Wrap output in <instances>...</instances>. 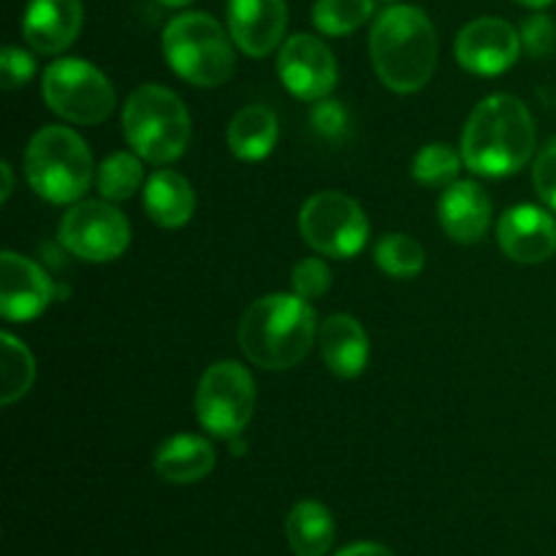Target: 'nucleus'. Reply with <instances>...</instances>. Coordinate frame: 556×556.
Returning a JSON list of instances; mask_svg holds the SVG:
<instances>
[{"label":"nucleus","instance_id":"nucleus-1","mask_svg":"<svg viewBox=\"0 0 556 556\" xmlns=\"http://www.w3.org/2000/svg\"><path fill=\"white\" fill-rule=\"evenodd\" d=\"M535 152V119L508 92L489 96L472 109L462 134V161L481 177H510Z\"/></svg>","mask_w":556,"mask_h":556},{"label":"nucleus","instance_id":"nucleus-2","mask_svg":"<svg viewBox=\"0 0 556 556\" xmlns=\"http://www.w3.org/2000/svg\"><path fill=\"white\" fill-rule=\"evenodd\" d=\"M369 54L389 90L416 92L438 68V33L418 5H391L375 20Z\"/></svg>","mask_w":556,"mask_h":556},{"label":"nucleus","instance_id":"nucleus-3","mask_svg":"<svg viewBox=\"0 0 556 556\" xmlns=\"http://www.w3.org/2000/svg\"><path fill=\"white\" fill-rule=\"evenodd\" d=\"M315 309L299 293H271L248 307L239 320L244 356L264 369L296 367L315 342Z\"/></svg>","mask_w":556,"mask_h":556},{"label":"nucleus","instance_id":"nucleus-4","mask_svg":"<svg viewBox=\"0 0 556 556\" xmlns=\"http://www.w3.org/2000/svg\"><path fill=\"white\" fill-rule=\"evenodd\" d=\"M25 174L36 195L52 204H74L92 182V155L76 130L47 125L27 144Z\"/></svg>","mask_w":556,"mask_h":556},{"label":"nucleus","instance_id":"nucleus-5","mask_svg":"<svg viewBox=\"0 0 556 556\" xmlns=\"http://www.w3.org/2000/svg\"><path fill=\"white\" fill-rule=\"evenodd\" d=\"M233 38L210 14L174 16L163 30V54L179 79L195 87H217L233 74Z\"/></svg>","mask_w":556,"mask_h":556},{"label":"nucleus","instance_id":"nucleus-6","mask_svg":"<svg viewBox=\"0 0 556 556\" xmlns=\"http://www.w3.org/2000/svg\"><path fill=\"white\" fill-rule=\"evenodd\" d=\"M125 141L150 163H172L188 150L190 114L172 90L141 85L123 109Z\"/></svg>","mask_w":556,"mask_h":556},{"label":"nucleus","instance_id":"nucleus-7","mask_svg":"<svg viewBox=\"0 0 556 556\" xmlns=\"http://www.w3.org/2000/svg\"><path fill=\"white\" fill-rule=\"evenodd\" d=\"M41 92L54 114L76 125L103 123L114 109L112 81L79 58L54 60L43 71Z\"/></svg>","mask_w":556,"mask_h":556},{"label":"nucleus","instance_id":"nucleus-8","mask_svg":"<svg viewBox=\"0 0 556 556\" xmlns=\"http://www.w3.org/2000/svg\"><path fill=\"white\" fill-rule=\"evenodd\" d=\"M299 233L315 253L353 258L367 244L369 220L351 195L324 190L304 201L299 212Z\"/></svg>","mask_w":556,"mask_h":556},{"label":"nucleus","instance_id":"nucleus-9","mask_svg":"<svg viewBox=\"0 0 556 556\" xmlns=\"http://www.w3.org/2000/svg\"><path fill=\"white\" fill-rule=\"evenodd\" d=\"M255 410L253 375L237 362H217L195 391V416L210 434L233 440L244 432Z\"/></svg>","mask_w":556,"mask_h":556},{"label":"nucleus","instance_id":"nucleus-10","mask_svg":"<svg viewBox=\"0 0 556 556\" xmlns=\"http://www.w3.org/2000/svg\"><path fill=\"white\" fill-rule=\"evenodd\" d=\"M60 242L76 258L103 264L128 250L130 226L112 201H81L60 220Z\"/></svg>","mask_w":556,"mask_h":556},{"label":"nucleus","instance_id":"nucleus-11","mask_svg":"<svg viewBox=\"0 0 556 556\" xmlns=\"http://www.w3.org/2000/svg\"><path fill=\"white\" fill-rule=\"evenodd\" d=\"M277 74L296 98L320 101V98H329L337 85V60L320 38L299 33L282 43Z\"/></svg>","mask_w":556,"mask_h":556},{"label":"nucleus","instance_id":"nucleus-12","mask_svg":"<svg viewBox=\"0 0 556 556\" xmlns=\"http://www.w3.org/2000/svg\"><path fill=\"white\" fill-rule=\"evenodd\" d=\"M521 33L497 16H481L462 27L456 38V60L470 74H505L519 60Z\"/></svg>","mask_w":556,"mask_h":556},{"label":"nucleus","instance_id":"nucleus-13","mask_svg":"<svg viewBox=\"0 0 556 556\" xmlns=\"http://www.w3.org/2000/svg\"><path fill=\"white\" fill-rule=\"evenodd\" d=\"M54 299V286L36 261L5 250L0 255V315L11 324L38 318Z\"/></svg>","mask_w":556,"mask_h":556},{"label":"nucleus","instance_id":"nucleus-14","mask_svg":"<svg viewBox=\"0 0 556 556\" xmlns=\"http://www.w3.org/2000/svg\"><path fill=\"white\" fill-rule=\"evenodd\" d=\"M497 242L516 264H543L556 250V220L543 206H510L500 217Z\"/></svg>","mask_w":556,"mask_h":556},{"label":"nucleus","instance_id":"nucleus-15","mask_svg":"<svg viewBox=\"0 0 556 556\" xmlns=\"http://www.w3.org/2000/svg\"><path fill=\"white\" fill-rule=\"evenodd\" d=\"M288 27L286 0H228V30L250 58H266L280 47Z\"/></svg>","mask_w":556,"mask_h":556},{"label":"nucleus","instance_id":"nucleus-16","mask_svg":"<svg viewBox=\"0 0 556 556\" xmlns=\"http://www.w3.org/2000/svg\"><path fill=\"white\" fill-rule=\"evenodd\" d=\"M81 22V0H30L22 20V33L36 52L60 54L76 41Z\"/></svg>","mask_w":556,"mask_h":556},{"label":"nucleus","instance_id":"nucleus-17","mask_svg":"<svg viewBox=\"0 0 556 556\" xmlns=\"http://www.w3.org/2000/svg\"><path fill=\"white\" fill-rule=\"evenodd\" d=\"M440 226L462 244L481 242L492 226V201L486 190L472 179H456L440 195Z\"/></svg>","mask_w":556,"mask_h":556},{"label":"nucleus","instance_id":"nucleus-18","mask_svg":"<svg viewBox=\"0 0 556 556\" xmlns=\"http://www.w3.org/2000/svg\"><path fill=\"white\" fill-rule=\"evenodd\" d=\"M318 345L337 378H358L369 362V340L353 315H329L318 329Z\"/></svg>","mask_w":556,"mask_h":556},{"label":"nucleus","instance_id":"nucleus-19","mask_svg":"<svg viewBox=\"0 0 556 556\" xmlns=\"http://www.w3.org/2000/svg\"><path fill=\"white\" fill-rule=\"evenodd\" d=\"M215 462L210 440L199 434H174L157 448L155 472L166 483H195L210 476Z\"/></svg>","mask_w":556,"mask_h":556},{"label":"nucleus","instance_id":"nucleus-20","mask_svg":"<svg viewBox=\"0 0 556 556\" xmlns=\"http://www.w3.org/2000/svg\"><path fill=\"white\" fill-rule=\"evenodd\" d=\"M144 212L155 226L182 228L195 212V193L177 172H155L144 182Z\"/></svg>","mask_w":556,"mask_h":556},{"label":"nucleus","instance_id":"nucleus-21","mask_svg":"<svg viewBox=\"0 0 556 556\" xmlns=\"http://www.w3.org/2000/svg\"><path fill=\"white\" fill-rule=\"evenodd\" d=\"M280 125L271 109L253 103V106L239 109L228 125V147L239 161H264L277 144Z\"/></svg>","mask_w":556,"mask_h":556},{"label":"nucleus","instance_id":"nucleus-22","mask_svg":"<svg viewBox=\"0 0 556 556\" xmlns=\"http://www.w3.org/2000/svg\"><path fill=\"white\" fill-rule=\"evenodd\" d=\"M286 535L296 556H324L334 543V519L326 505L304 500L293 505L286 521Z\"/></svg>","mask_w":556,"mask_h":556},{"label":"nucleus","instance_id":"nucleus-23","mask_svg":"<svg viewBox=\"0 0 556 556\" xmlns=\"http://www.w3.org/2000/svg\"><path fill=\"white\" fill-rule=\"evenodd\" d=\"M375 261L380 269L396 280H410V277L421 275L424 255L421 242H416L407 233H386L378 244H375Z\"/></svg>","mask_w":556,"mask_h":556},{"label":"nucleus","instance_id":"nucleus-24","mask_svg":"<svg viewBox=\"0 0 556 556\" xmlns=\"http://www.w3.org/2000/svg\"><path fill=\"white\" fill-rule=\"evenodd\" d=\"M0 348H3V364H0V375H3V394H0V402L5 407L14 405L20 396L27 394V389L33 386V378H36V364H33L30 351L22 345L16 337L0 334Z\"/></svg>","mask_w":556,"mask_h":556},{"label":"nucleus","instance_id":"nucleus-25","mask_svg":"<svg viewBox=\"0 0 556 556\" xmlns=\"http://www.w3.org/2000/svg\"><path fill=\"white\" fill-rule=\"evenodd\" d=\"M96 182L106 201H125L141 188L144 168H141L139 157H134L130 152H114L98 166Z\"/></svg>","mask_w":556,"mask_h":556},{"label":"nucleus","instance_id":"nucleus-26","mask_svg":"<svg viewBox=\"0 0 556 556\" xmlns=\"http://www.w3.org/2000/svg\"><path fill=\"white\" fill-rule=\"evenodd\" d=\"M372 0H318L313 5V22L326 36H348L372 16Z\"/></svg>","mask_w":556,"mask_h":556},{"label":"nucleus","instance_id":"nucleus-27","mask_svg":"<svg viewBox=\"0 0 556 556\" xmlns=\"http://www.w3.org/2000/svg\"><path fill=\"white\" fill-rule=\"evenodd\" d=\"M462 157L448 144H427L413 157V177L427 188H448L456 182L462 168Z\"/></svg>","mask_w":556,"mask_h":556},{"label":"nucleus","instance_id":"nucleus-28","mask_svg":"<svg viewBox=\"0 0 556 556\" xmlns=\"http://www.w3.org/2000/svg\"><path fill=\"white\" fill-rule=\"evenodd\" d=\"M293 291L302 299H318L331 288V271L320 258H304L293 266Z\"/></svg>","mask_w":556,"mask_h":556},{"label":"nucleus","instance_id":"nucleus-29","mask_svg":"<svg viewBox=\"0 0 556 556\" xmlns=\"http://www.w3.org/2000/svg\"><path fill=\"white\" fill-rule=\"evenodd\" d=\"M521 47L530 58H548L556 47V25L546 14L527 16L521 25Z\"/></svg>","mask_w":556,"mask_h":556},{"label":"nucleus","instance_id":"nucleus-30","mask_svg":"<svg viewBox=\"0 0 556 556\" xmlns=\"http://www.w3.org/2000/svg\"><path fill=\"white\" fill-rule=\"evenodd\" d=\"M309 123L318 136L329 141H340L348 134V112L340 101H331V98H320L313 106L309 114Z\"/></svg>","mask_w":556,"mask_h":556},{"label":"nucleus","instance_id":"nucleus-31","mask_svg":"<svg viewBox=\"0 0 556 556\" xmlns=\"http://www.w3.org/2000/svg\"><path fill=\"white\" fill-rule=\"evenodd\" d=\"M36 74V60L27 52L16 47H5L0 52V85L3 90H16V87L27 85Z\"/></svg>","mask_w":556,"mask_h":556},{"label":"nucleus","instance_id":"nucleus-32","mask_svg":"<svg viewBox=\"0 0 556 556\" xmlns=\"http://www.w3.org/2000/svg\"><path fill=\"white\" fill-rule=\"evenodd\" d=\"M532 179H535V190L543 199V204L556 212V139L548 141L541 155H538Z\"/></svg>","mask_w":556,"mask_h":556},{"label":"nucleus","instance_id":"nucleus-33","mask_svg":"<svg viewBox=\"0 0 556 556\" xmlns=\"http://www.w3.org/2000/svg\"><path fill=\"white\" fill-rule=\"evenodd\" d=\"M334 556H394L391 548L380 546V543H353V546L342 548Z\"/></svg>","mask_w":556,"mask_h":556},{"label":"nucleus","instance_id":"nucleus-34","mask_svg":"<svg viewBox=\"0 0 556 556\" xmlns=\"http://www.w3.org/2000/svg\"><path fill=\"white\" fill-rule=\"evenodd\" d=\"M0 174H3V193H0V199L9 201L11 188H14V177H11V166H9V163H3V166H0Z\"/></svg>","mask_w":556,"mask_h":556},{"label":"nucleus","instance_id":"nucleus-35","mask_svg":"<svg viewBox=\"0 0 556 556\" xmlns=\"http://www.w3.org/2000/svg\"><path fill=\"white\" fill-rule=\"evenodd\" d=\"M516 3H521V5H530V9H543V5L554 3V0H516Z\"/></svg>","mask_w":556,"mask_h":556},{"label":"nucleus","instance_id":"nucleus-36","mask_svg":"<svg viewBox=\"0 0 556 556\" xmlns=\"http://www.w3.org/2000/svg\"><path fill=\"white\" fill-rule=\"evenodd\" d=\"M157 3L168 5V9H179V5H188L190 0H157Z\"/></svg>","mask_w":556,"mask_h":556}]
</instances>
